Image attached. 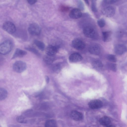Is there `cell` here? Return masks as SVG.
Returning <instances> with one entry per match:
<instances>
[{
	"label": "cell",
	"mask_w": 127,
	"mask_h": 127,
	"mask_svg": "<svg viewBox=\"0 0 127 127\" xmlns=\"http://www.w3.org/2000/svg\"><path fill=\"white\" fill-rule=\"evenodd\" d=\"M72 45L74 48L78 50L83 49L85 46L84 42L78 38L75 39L73 40Z\"/></svg>",
	"instance_id": "52a82bcc"
},
{
	"label": "cell",
	"mask_w": 127,
	"mask_h": 127,
	"mask_svg": "<svg viewBox=\"0 0 127 127\" xmlns=\"http://www.w3.org/2000/svg\"><path fill=\"white\" fill-rule=\"evenodd\" d=\"M82 59V56L79 53H74L71 54L69 56V59L72 62H76L81 61Z\"/></svg>",
	"instance_id": "5bb4252c"
},
{
	"label": "cell",
	"mask_w": 127,
	"mask_h": 127,
	"mask_svg": "<svg viewBox=\"0 0 127 127\" xmlns=\"http://www.w3.org/2000/svg\"><path fill=\"white\" fill-rule=\"evenodd\" d=\"M127 50V47L124 45L122 44L117 45L114 48L115 53L118 55H123L126 52Z\"/></svg>",
	"instance_id": "ba28073f"
},
{
	"label": "cell",
	"mask_w": 127,
	"mask_h": 127,
	"mask_svg": "<svg viewBox=\"0 0 127 127\" xmlns=\"http://www.w3.org/2000/svg\"><path fill=\"white\" fill-rule=\"evenodd\" d=\"M26 49L29 51L33 52L36 55H39V53L37 50L33 48L29 47L26 48Z\"/></svg>",
	"instance_id": "83f0119b"
},
{
	"label": "cell",
	"mask_w": 127,
	"mask_h": 127,
	"mask_svg": "<svg viewBox=\"0 0 127 127\" xmlns=\"http://www.w3.org/2000/svg\"><path fill=\"white\" fill-rule=\"evenodd\" d=\"M89 52L91 54L96 55H99L100 52V46L97 44H93L90 46L89 48Z\"/></svg>",
	"instance_id": "30bf717a"
},
{
	"label": "cell",
	"mask_w": 127,
	"mask_h": 127,
	"mask_svg": "<svg viewBox=\"0 0 127 127\" xmlns=\"http://www.w3.org/2000/svg\"><path fill=\"white\" fill-rule=\"evenodd\" d=\"M116 11L115 7L112 5L108 6L104 8L102 10L103 13L105 16L110 17L115 14Z\"/></svg>",
	"instance_id": "5b68a950"
},
{
	"label": "cell",
	"mask_w": 127,
	"mask_h": 127,
	"mask_svg": "<svg viewBox=\"0 0 127 127\" xmlns=\"http://www.w3.org/2000/svg\"><path fill=\"white\" fill-rule=\"evenodd\" d=\"M13 44L10 40H5L0 45V53L2 55L8 53L12 50Z\"/></svg>",
	"instance_id": "6da1fadb"
},
{
	"label": "cell",
	"mask_w": 127,
	"mask_h": 127,
	"mask_svg": "<svg viewBox=\"0 0 127 127\" xmlns=\"http://www.w3.org/2000/svg\"><path fill=\"white\" fill-rule=\"evenodd\" d=\"M88 105L91 108L98 109L102 107L103 103L99 99H94L90 101L88 103Z\"/></svg>",
	"instance_id": "9c48e42d"
},
{
	"label": "cell",
	"mask_w": 127,
	"mask_h": 127,
	"mask_svg": "<svg viewBox=\"0 0 127 127\" xmlns=\"http://www.w3.org/2000/svg\"><path fill=\"white\" fill-rule=\"evenodd\" d=\"M7 93L4 89L0 88V100L5 99L7 97Z\"/></svg>",
	"instance_id": "44dd1931"
},
{
	"label": "cell",
	"mask_w": 127,
	"mask_h": 127,
	"mask_svg": "<svg viewBox=\"0 0 127 127\" xmlns=\"http://www.w3.org/2000/svg\"><path fill=\"white\" fill-rule=\"evenodd\" d=\"M2 28L4 30L10 34L14 33L16 31V27L14 24L10 21L4 23L2 25Z\"/></svg>",
	"instance_id": "277c9868"
},
{
	"label": "cell",
	"mask_w": 127,
	"mask_h": 127,
	"mask_svg": "<svg viewBox=\"0 0 127 127\" xmlns=\"http://www.w3.org/2000/svg\"><path fill=\"white\" fill-rule=\"evenodd\" d=\"M118 0H107L103 1L104 4L105 5H108L114 4Z\"/></svg>",
	"instance_id": "4316f807"
},
{
	"label": "cell",
	"mask_w": 127,
	"mask_h": 127,
	"mask_svg": "<svg viewBox=\"0 0 127 127\" xmlns=\"http://www.w3.org/2000/svg\"><path fill=\"white\" fill-rule=\"evenodd\" d=\"M26 64L23 61H19L16 62L13 64V68L14 70L18 73H21L26 68Z\"/></svg>",
	"instance_id": "3957f363"
},
{
	"label": "cell",
	"mask_w": 127,
	"mask_h": 127,
	"mask_svg": "<svg viewBox=\"0 0 127 127\" xmlns=\"http://www.w3.org/2000/svg\"><path fill=\"white\" fill-rule=\"evenodd\" d=\"M34 43L40 50L42 51L44 50L45 45L43 42L37 40H35L34 41Z\"/></svg>",
	"instance_id": "ac0fdd59"
},
{
	"label": "cell",
	"mask_w": 127,
	"mask_h": 127,
	"mask_svg": "<svg viewBox=\"0 0 127 127\" xmlns=\"http://www.w3.org/2000/svg\"><path fill=\"white\" fill-rule=\"evenodd\" d=\"M83 32L85 36L90 38H94L96 36L95 32L92 27L87 26L83 29Z\"/></svg>",
	"instance_id": "8992f818"
},
{
	"label": "cell",
	"mask_w": 127,
	"mask_h": 127,
	"mask_svg": "<svg viewBox=\"0 0 127 127\" xmlns=\"http://www.w3.org/2000/svg\"><path fill=\"white\" fill-rule=\"evenodd\" d=\"M37 0H27L28 3L32 5L34 4L36 2Z\"/></svg>",
	"instance_id": "1f68e13d"
},
{
	"label": "cell",
	"mask_w": 127,
	"mask_h": 127,
	"mask_svg": "<svg viewBox=\"0 0 127 127\" xmlns=\"http://www.w3.org/2000/svg\"><path fill=\"white\" fill-rule=\"evenodd\" d=\"M71 118L73 120L79 121L83 119V116L81 112L76 111H73L70 113Z\"/></svg>",
	"instance_id": "4fadbf2b"
},
{
	"label": "cell",
	"mask_w": 127,
	"mask_h": 127,
	"mask_svg": "<svg viewBox=\"0 0 127 127\" xmlns=\"http://www.w3.org/2000/svg\"><path fill=\"white\" fill-rule=\"evenodd\" d=\"M16 120L19 123H26L27 122L26 119L22 116H19L17 117Z\"/></svg>",
	"instance_id": "d4e9b609"
},
{
	"label": "cell",
	"mask_w": 127,
	"mask_h": 127,
	"mask_svg": "<svg viewBox=\"0 0 127 127\" xmlns=\"http://www.w3.org/2000/svg\"><path fill=\"white\" fill-rule=\"evenodd\" d=\"M86 2V3L88 5L89 4V1L88 0H85L84 1Z\"/></svg>",
	"instance_id": "e575fe53"
},
{
	"label": "cell",
	"mask_w": 127,
	"mask_h": 127,
	"mask_svg": "<svg viewBox=\"0 0 127 127\" xmlns=\"http://www.w3.org/2000/svg\"><path fill=\"white\" fill-rule=\"evenodd\" d=\"M60 66L58 64L54 65L53 67V70L56 72H58L60 70Z\"/></svg>",
	"instance_id": "f546056e"
},
{
	"label": "cell",
	"mask_w": 127,
	"mask_h": 127,
	"mask_svg": "<svg viewBox=\"0 0 127 127\" xmlns=\"http://www.w3.org/2000/svg\"><path fill=\"white\" fill-rule=\"evenodd\" d=\"M45 79L46 83L48 84L49 82V78L47 76H45Z\"/></svg>",
	"instance_id": "d6a6232c"
},
{
	"label": "cell",
	"mask_w": 127,
	"mask_h": 127,
	"mask_svg": "<svg viewBox=\"0 0 127 127\" xmlns=\"http://www.w3.org/2000/svg\"><path fill=\"white\" fill-rule=\"evenodd\" d=\"M96 6L95 0H92L91 3V9L94 12H97V10Z\"/></svg>",
	"instance_id": "f1b7e54d"
},
{
	"label": "cell",
	"mask_w": 127,
	"mask_h": 127,
	"mask_svg": "<svg viewBox=\"0 0 127 127\" xmlns=\"http://www.w3.org/2000/svg\"><path fill=\"white\" fill-rule=\"evenodd\" d=\"M54 60V56L47 55L45 56L43 58V61L45 63L48 64H51Z\"/></svg>",
	"instance_id": "d6986e66"
},
{
	"label": "cell",
	"mask_w": 127,
	"mask_h": 127,
	"mask_svg": "<svg viewBox=\"0 0 127 127\" xmlns=\"http://www.w3.org/2000/svg\"><path fill=\"white\" fill-rule=\"evenodd\" d=\"M106 127H115V126L113 125L108 126Z\"/></svg>",
	"instance_id": "836d02e7"
},
{
	"label": "cell",
	"mask_w": 127,
	"mask_h": 127,
	"mask_svg": "<svg viewBox=\"0 0 127 127\" xmlns=\"http://www.w3.org/2000/svg\"><path fill=\"white\" fill-rule=\"evenodd\" d=\"M108 64L109 68L111 70L114 72L117 71V65L116 64L111 63H109Z\"/></svg>",
	"instance_id": "cb8c5ba5"
},
{
	"label": "cell",
	"mask_w": 127,
	"mask_h": 127,
	"mask_svg": "<svg viewBox=\"0 0 127 127\" xmlns=\"http://www.w3.org/2000/svg\"><path fill=\"white\" fill-rule=\"evenodd\" d=\"M58 49V46L49 45L46 48V53L47 55L54 56L57 52Z\"/></svg>",
	"instance_id": "8fae6325"
},
{
	"label": "cell",
	"mask_w": 127,
	"mask_h": 127,
	"mask_svg": "<svg viewBox=\"0 0 127 127\" xmlns=\"http://www.w3.org/2000/svg\"><path fill=\"white\" fill-rule=\"evenodd\" d=\"M28 30L29 33L33 35H38L40 33L41 30L40 26L36 23H32L29 25Z\"/></svg>",
	"instance_id": "7a4b0ae2"
},
{
	"label": "cell",
	"mask_w": 127,
	"mask_h": 127,
	"mask_svg": "<svg viewBox=\"0 0 127 127\" xmlns=\"http://www.w3.org/2000/svg\"><path fill=\"white\" fill-rule=\"evenodd\" d=\"M82 13L80 10L78 9L75 8L70 12L69 16L70 18L73 19H77L80 18L82 16Z\"/></svg>",
	"instance_id": "7c38bea8"
},
{
	"label": "cell",
	"mask_w": 127,
	"mask_h": 127,
	"mask_svg": "<svg viewBox=\"0 0 127 127\" xmlns=\"http://www.w3.org/2000/svg\"><path fill=\"white\" fill-rule=\"evenodd\" d=\"M106 58L108 61L112 63L116 62L117 61L116 56L114 55H108L106 56Z\"/></svg>",
	"instance_id": "7402d4cb"
},
{
	"label": "cell",
	"mask_w": 127,
	"mask_h": 127,
	"mask_svg": "<svg viewBox=\"0 0 127 127\" xmlns=\"http://www.w3.org/2000/svg\"><path fill=\"white\" fill-rule=\"evenodd\" d=\"M102 40L104 42H108L111 40L112 35L111 31L103 32H102Z\"/></svg>",
	"instance_id": "2e32d148"
},
{
	"label": "cell",
	"mask_w": 127,
	"mask_h": 127,
	"mask_svg": "<svg viewBox=\"0 0 127 127\" xmlns=\"http://www.w3.org/2000/svg\"><path fill=\"white\" fill-rule=\"evenodd\" d=\"M100 124L104 126H108L111 123L110 118L106 116H104L101 118L99 120Z\"/></svg>",
	"instance_id": "e0dca14e"
},
{
	"label": "cell",
	"mask_w": 127,
	"mask_h": 127,
	"mask_svg": "<svg viewBox=\"0 0 127 127\" xmlns=\"http://www.w3.org/2000/svg\"><path fill=\"white\" fill-rule=\"evenodd\" d=\"M97 23L98 26L101 28L103 27L105 24V21L103 19H101L98 20Z\"/></svg>",
	"instance_id": "484cf974"
},
{
	"label": "cell",
	"mask_w": 127,
	"mask_h": 127,
	"mask_svg": "<svg viewBox=\"0 0 127 127\" xmlns=\"http://www.w3.org/2000/svg\"><path fill=\"white\" fill-rule=\"evenodd\" d=\"M62 12H66L67 11L69 10V8L66 6H62L60 8Z\"/></svg>",
	"instance_id": "4dcf8cb0"
},
{
	"label": "cell",
	"mask_w": 127,
	"mask_h": 127,
	"mask_svg": "<svg viewBox=\"0 0 127 127\" xmlns=\"http://www.w3.org/2000/svg\"><path fill=\"white\" fill-rule=\"evenodd\" d=\"M93 65L95 67L97 68H101L103 65L101 62L99 60H96L93 63Z\"/></svg>",
	"instance_id": "603a6c76"
},
{
	"label": "cell",
	"mask_w": 127,
	"mask_h": 127,
	"mask_svg": "<svg viewBox=\"0 0 127 127\" xmlns=\"http://www.w3.org/2000/svg\"><path fill=\"white\" fill-rule=\"evenodd\" d=\"M27 53L26 51L19 48H17L16 49L12 59L22 57L26 55Z\"/></svg>",
	"instance_id": "9a60e30c"
},
{
	"label": "cell",
	"mask_w": 127,
	"mask_h": 127,
	"mask_svg": "<svg viewBox=\"0 0 127 127\" xmlns=\"http://www.w3.org/2000/svg\"><path fill=\"white\" fill-rule=\"evenodd\" d=\"M45 127H57V124L56 122L54 120H47L45 123Z\"/></svg>",
	"instance_id": "ffe728a7"
}]
</instances>
